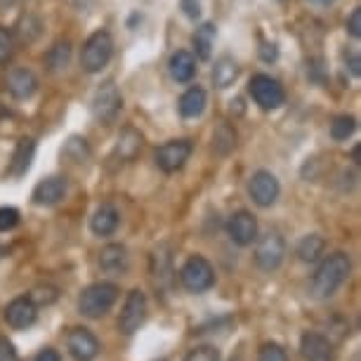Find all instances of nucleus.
Segmentation results:
<instances>
[{
  "instance_id": "nucleus-5",
  "label": "nucleus",
  "mask_w": 361,
  "mask_h": 361,
  "mask_svg": "<svg viewBox=\"0 0 361 361\" xmlns=\"http://www.w3.org/2000/svg\"><path fill=\"white\" fill-rule=\"evenodd\" d=\"M248 92H250V97L255 99V104L264 109V111L279 109L286 102V92L281 83H279L276 78L267 76V73H257V76L250 78Z\"/></svg>"
},
{
  "instance_id": "nucleus-3",
  "label": "nucleus",
  "mask_w": 361,
  "mask_h": 361,
  "mask_svg": "<svg viewBox=\"0 0 361 361\" xmlns=\"http://www.w3.org/2000/svg\"><path fill=\"white\" fill-rule=\"evenodd\" d=\"M114 54V40L106 31H94L80 50V66L87 73H99Z\"/></svg>"
},
{
  "instance_id": "nucleus-31",
  "label": "nucleus",
  "mask_w": 361,
  "mask_h": 361,
  "mask_svg": "<svg viewBox=\"0 0 361 361\" xmlns=\"http://www.w3.org/2000/svg\"><path fill=\"white\" fill-rule=\"evenodd\" d=\"M185 361H220V350L213 345L192 347V350L185 354Z\"/></svg>"
},
{
  "instance_id": "nucleus-7",
  "label": "nucleus",
  "mask_w": 361,
  "mask_h": 361,
  "mask_svg": "<svg viewBox=\"0 0 361 361\" xmlns=\"http://www.w3.org/2000/svg\"><path fill=\"white\" fill-rule=\"evenodd\" d=\"M194 147L189 140H170L166 145H161L156 149L154 159H156V166H159L163 173H177L187 166L189 156H192Z\"/></svg>"
},
{
  "instance_id": "nucleus-27",
  "label": "nucleus",
  "mask_w": 361,
  "mask_h": 361,
  "mask_svg": "<svg viewBox=\"0 0 361 361\" xmlns=\"http://www.w3.org/2000/svg\"><path fill=\"white\" fill-rule=\"evenodd\" d=\"M213 43H215V26L213 24H203L201 29H196L194 47H196V54H199L201 59H210Z\"/></svg>"
},
{
  "instance_id": "nucleus-40",
  "label": "nucleus",
  "mask_w": 361,
  "mask_h": 361,
  "mask_svg": "<svg viewBox=\"0 0 361 361\" xmlns=\"http://www.w3.org/2000/svg\"><path fill=\"white\" fill-rule=\"evenodd\" d=\"M10 5H15V0H0V10L10 8Z\"/></svg>"
},
{
  "instance_id": "nucleus-38",
  "label": "nucleus",
  "mask_w": 361,
  "mask_h": 361,
  "mask_svg": "<svg viewBox=\"0 0 361 361\" xmlns=\"http://www.w3.org/2000/svg\"><path fill=\"white\" fill-rule=\"evenodd\" d=\"M33 361H62V354L57 350H52V347H45V350H40L36 357H33Z\"/></svg>"
},
{
  "instance_id": "nucleus-41",
  "label": "nucleus",
  "mask_w": 361,
  "mask_h": 361,
  "mask_svg": "<svg viewBox=\"0 0 361 361\" xmlns=\"http://www.w3.org/2000/svg\"><path fill=\"white\" fill-rule=\"evenodd\" d=\"M310 3H314V5H329V3H333V0H310Z\"/></svg>"
},
{
  "instance_id": "nucleus-8",
  "label": "nucleus",
  "mask_w": 361,
  "mask_h": 361,
  "mask_svg": "<svg viewBox=\"0 0 361 361\" xmlns=\"http://www.w3.org/2000/svg\"><path fill=\"white\" fill-rule=\"evenodd\" d=\"M121 106H123V94H121L114 80H106L104 85L97 87V92H94V97H92V114L99 123L114 121L116 116H118Z\"/></svg>"
},
{
  "instance_id": "nucleus-24",
  "label": "nucleus",
  "mask_w": 361,
  "mask_h": 361,
  "mask_svg": "<svg viewBox=\"0 0 361 361\" xmlns=\"http://www.w3.org/2000/svg\"><path fill=\"white\" fill-rule=\"evenodd\" d=\"M324 250H326L324 236H319V234H307V236L300 238L295 253H298V257H300L302 262H310V264H312V262H319V260H322Z\"/></svg>"
},
{
  "instance_id": "nucleus-26",
  "label": "nucleus",
  "mask_w": 361,
  "mask_h": 361,
  "mask_svg": "<svg viewBox=\"0 0 361 361\" xmlns=\"http://www.w3.org/2000/svg\"><path fill=\"white\" fill-rule=\"evenodd\" d=\"M170 262H173V257H170L166 246H159V248L154 250L152 267H154V276L159 279V286L170 281V274H173V267H170Z\"/></svg>"
},
{
  "instance_id": "nucleus-28",
  "label": "nucleus",
  "mask_w": 361,
  "mask_h": 361,
  "mask_svg": "<svg viewBox=\"0 0 361 361\" xmlns=\"http://www.w3.org/2000/svg\"><path fill=\"white\" fill-rule=\"evenodd\" d=\"M236 145V133L231 130L229 126H220L215 130V137H213V147L217 149L220 154H229L231 149Z\"/></svg>"
},
{
  "instance_id": "nucleus-6",
  "label": "nucleus",
  "mask_w": 361,
  "mask_h": 361,
  "mask_svg": "<svg viewBox=\"0 0 361 361\" xmlns=\"http://www.w3.org/2000/svg\"><path fill=\"white\" fill-rule=\"evenodd\" d=\"M253 257H255V264L262 271H276L283 264V257H286V241H283V236L276 234V231H269V234H264L260 241H257Z\"/></svg>"
},
{
  "instance_id": "nucleus-33",
  "label": "nucleus",
  "mask_w": 361,
  "mask_h": 361,
  "mask_svg": "<svg viewBox=\"0 0 361 361\" xmlns=\"http://www.w3.org/2000/svg\"><path fill=\"white\" fill-rule=\"evenodd\" d=\"M257 361H290V359H288V352L279 343H264L260 350H257Z\"/></svg>"
},
{
  "instance_id": "nucleus-13",
  "label": "nucleus",
  "mask_w": 361,
  "mask_h": 361,
  "mask_svg": "<svg viewBox=\"0 0 361 361\" xmlns=\"http://www.w3.org/2000/svg\"><path fill=\"white\" fill-rule=\"evenodd\" d=\"M227 234L236 246H250L257 238V220L248 210H236L227 220Z\"/></svg>"
},
{
  "instance_id": "nucleus-39",
  "label": "nucleus",
  "mask_w": 361,
  "mask_h": 361,
  "mask_svg": "<svg viewBox=\"0 0 361 361\" xmlns=\"http://www.w3.org/2000/svg\"><path fill=\"white\" fill-rule=\"evenodd\" d=\"M350 69H352V73L354 76H359V54H350Z\"/></svg>"
},
{
  "instance_id": "nucleus-10",
  "label": "nucleus",
  "mask_w": 361,
  "mask_h": 361,
  "mask_svg": "<svg viewBox=\"0 0 361 361\" xmlns=\"http://www.w3.org/2000/svg\"><path fill=\"white\" fill-rule=\"evenodd\" d=\"M145 319H147V298L140 288H133L126 295L123 310H121V317H118V329L121 333L130 336V333H135L145 324Z\"/></svg>"
},
{
  "instance_id": "nucleus-34",
  "label": "nucleus",
  "mask_w": 361,
  "mask_h": 361,
  "mask_svg": "<svg viewBox=\"0 0 361 361\" xmlns=\"http://www.w3.org/2000/svg\"><path fill=\"white\" fill-rule=\"evenodd\" d=\"M29 298L36 302V307H40V305H52L54 300H57V288H52V286H36Z\"/></svg>"
},
{
  "instance_id": "nucleus-37",
  "label": "nucleus",
  "mask_w": 361,
  "mask_h": 361,
  "mask_svg": "<svg viewBox=\"0 0 361 361\" xmlns=\"http://www.w3.org/2000/svg\"><path fill=\"white\" fill-rule=\"evenodd\" d=\"M0 361H19V354L15 350V345L3 336H0Z\"/></svg>"
},
{
  "instance_id": "nucleus-32",
  "label": "nucleus",
  "mask_w": 361,
  "mask_h": 361,
  "mask_svg": "<svg viewBox=\"0 0 361 361\" xmlns=\"http://www.w3.org/2000/svg\"><path fill=\"white\" fill-rule=\"evenodd\" d=\"M15 54V33L8 26H0V64H8Z\"/></svg>"
},
{
  "instance_id": "nucleus-17",
  "label": "nucleus",
  "mask_w": 361,
  "mask_h": 361,
  "mask_svg": "<svg viewBox=\"0 0 361 361\" xmlns=\"http://www.w3.org/2000/svg\"><path fill=\"white\" fill-rule=\"evenodd\" d=\"M5 85H8V92L12 94L15 99H29L33 92L38 90V78L36 73L26 66H15L8 78H5Z\"/></svg>"
},
{
  "instance_id": "nucleus-30",
  "label": "nucleus",
  "mask_w": 361,
  "mask_h": 361,
  "mask_svg": "<svg viewBox=\"0 0 361 361\" xmlns=\"http://www.w3.org/2000/svg\"><path fill=\"white\" fill-rule=\"evenodd\" d=\"M64 154L69 156V159H71L73 163H83V161L87 159V156H90V147H87V142H85V140L71 137L69 142H66Z\"/></svg>"
},
{
  "instance_id": "nucleus-22",
  "label": "nucleus",
  "mask_w": 361,
  "mask_h": 361,
  "mask_svg": "<svg viewBox=\"0 0 361 361\" xmlns=\"http://www.w3.org/2000/svg\"><path fill=\"white\" fill-rule=\"evenodd\" d=\"M33 154H36V142L31 137H22L17 142L15 154H12V163H10V175L22 177L26 170L31 168Z\"/></svg>"
},
{
  "instance_id": "nucleus-21",
  "label": "nucleus",
  "mask_w": 361,
  "mask_h": 361,
  "mask_svg": "<svg viewBox=\"0 0 361 361\" xmlns=\"http://www.w3.org/2000/svg\"><path fill=\"white\" fill-rule=\"evenodd\" d=\"M206 104H208V94L203 87L194 85L180 97V114L185 118H199V116L206 111Z\"/></svg>"
},
{
  "instance_id": "nucleus-19",
  "label": "nucleus",
  "mask_w": 361,
  "mask_h": 361,
  "mask_svg": "<svg viewBox=\"0 0 361 361\" xmlns=\"http://www.w3.org/2000/svg\"><path fill=\"white\" fill-rule=\"evenodd\" d=\"M118 224H121V215L111 203L99 206L94 210V215L90 217V229L94 236H111V234H116Z\"/></svg>"
},
{
  "instance_id": "nucleus-15",
  "label": "nucleus",
  "mask_w": 361,
  "mask_h": 361,
  "mask_svg": "<svg viewBox=\"0 0 361 361\" xmlns=\"http://www.w3.org/2000/svg\"><path fill=\"white\" fill-rule=\"evenodd\" d=\"M300 354L305 361H333V345L322 333L307 331L300 338Z\"/></svg>"
},
{
  "instance_id": "nucleus-35",
  "label": "nucleus",
  "mask_w": 361,
  "mask_h": 361,
  "mask_svg": "<svg viewBox=\"0 0 361 361\" xmlns=\"http://www.w3.org/2000/svg\"><path fill=\"white\" fill-rule=\"evenodd\" d=\"M19 224V210L17 208H0V231H12Z\"/></svg>"
},
{
  "instance_id": "nucleus-14",
  "label": "nucleus",
  "mask_w": 361,
  "mask_h": 361,
  "mask_svg": "<svg viewBox=\"0 0 361 361\" xmlns=\"http://www.w3.org/2000/svg\"><path fill=\"white\" fill-rule=\"evenodd\" d=\"M69 192V182H66V177H45V180H40L36 187H33V194L31 199L36 206H54V203H59Z\"/></svg>"
},
{
  "instance_id": "nucleus-2",
  "label": "nucleus",
  "mask_w": 361,
  "mask_h": 361,
  "mask_svg": "<svg viewBox=\"0 0 361 361\" xmlns=\"http://www.w3.org/2000/svg\"><path fill=\"white\" fill-rule=\"evenodd\" d=\"M118 286L111 281H99L92 283L80 293L78 298V312L87 319H102L111 312V307L118 300Z\"/></svg>"
},
{
  "instance_id": "nucleus-4",
  "label": "nucleus",
  "mask_w": 361,
  "mask_h": 361,
  "mask_svg": "<svg viewBox=\"0 0 361 361\" xmlns=\"http://www.w3.org/2000/svg\"><path fill=\"white\" fill-rule=\"evenodd\" d=\"M180 283L189 293H206L215 286V269L203 255H192L180 269Z\"/></svg>"
},
{
  "instance_id": "nucleus-20",
  "label": "nucleus",
  "mask_w": 361,
  "mask_h": 361,
  "mask_svg": "<svg viewBox=\"0 0 361 361\" xmlns=\"http://www.w3.org/2000/svg\"><path fill=\"white\" fill-rule=\"evenodd\" d=\"M170 76H173L177 83H189L196 76V57L189 50H177L168 62Z\"/></svg>"
},
{
  "instance_id": "nucleus-25",
  "label": "nucleus",
  "mask_w": 361,
  "mask_h": 361,
  "mask_svg": "<svg viewBox=\"0 0 361 361\" xmlns=\"http://www.w3.org/2000/svg\"><path fill=\"white\" fill-rule=\"evenodd\" d=\"M45 62H47V69H50L52 73L64 71L71 62V43L69 40H57V43L47 50Z\"/></svg>"
},
{
  "instance_id": "nucleus-12",
  "label": "nucleus",
  "mask_w": 361,
  "mask_h": 361,
  "mask_svg": "<svg viewBox=\"0 0 361 361\" xmlns=\"http://www.w3.org/2000/svg\"><path fill=\"white\" fill-rule=\"evenodd\" d=\"M36 319H38V307L29 295H19L5 307V322L15 331L29 329V326L36 324Z\"/></svg>"
},
{
  "instance_id": "nucleus-29",
  "label": "nucleus",
  "mask_w": 361,
  "mask_h": 361,
  "mask_svg": "<svg viewBox=\"0 0 361 361\" xmlns=\"http://www.w3.org/2000/svg\"><path fill=\"white\" fill-rule=\"evenodd\" d=\"M354 128H357V121H354L352 116H338V118L331 123V137L343 142L354 133Z\"/></svg>"
},
{
  "instance_id": "nucleus-16",
  "label": "nucleus",
  "mask_w": 361,
  "mask_h": 361,
  "mask_svg": "<svg viewBox=\"0 0 361 361\" xmlns=\"http://www.w3.org/2000/svg\"><path fill=\"white\" fill-rule=\"evenodd\" d=\"M130 267V257H128V248L121 243H109L99 250V269L109 276H121Z\"/></svg>"
},
{
  "instance_id": "nucleus-36",
  "label": "nucleus",
  "mask_w": 361,
  "mask_h": 361,
  "mask_svg": "<svg viewBox=\"0 0 361 361\" xmlns=\"http://www.w3.org/2000/svg\"><path fill=\"white\" fill-rule=\"evenodd\" d=\"M347 33H350L352 38H359L361 36V10L359 8H354L352 10V15L347 17Z\"/></svg>"
},
{
  "instance_id": "nucleus-23",
  "label": "nucleus",
  "mask_w": 361,
  "mask_h": 361,
  "mask_svg": "<svg viewBox=\"0 0 361 361\" xmlns=\"http://www.w3.org/2000/svg\"><path fill=\"white\" fill-rule=\"evenodd\" d=\"M238 78V64L234 57H229V54H224V57H220L213 66V83L215 87H220V90H224V87L234 85V80Z\"/></svg>"
},
{
  "instance_id": "nucleus-11",
  "label": "nucleus",
  "mask_w": 361,
  "mask_h": 361,
  "mask_svg": "<svg viewBox=\"0 0 361 361\" xmlns=\"http://www.w3.org/2000/svg\"><path fill=\"white\" fill-rule=\"evenodd\" d=\"M66 350H69L73 361H94L99 354V340L90 329L76 326L66 336Z\"/></svg>"
},
{
  "instance_id": "nucleus-1",
  "label": "nucleus",
  "mask_w": 361,
  "mask_h": 361,
  "mask_svg": "<svg viewBox=\"0 0 361 361\" xmlns=\"http://www.w3.org/2000/svg\"><path fill=\"white\" fill-rule=\"evenodd\" d=\"M352 271V260L350 255L343 253V250H336L331 253L326 260L319 264L314 276H312V283H310V290L312 295L317 300H329L338 293V288L347 281Z\"/></svg>"
},
{
  "instance_id": "nucleus-9",
  "label": "nucleus",
  "mask_w": 361,
  "mask_h": 361,
  "mask_svg": "<svg viewBox=\"0 0 361 361\" xmlns=\"http://www.w3.org/2000/svg\"><path fill=\"white\" fill-rule=\"evenodd\" d=\"M248 194L255 206H260V208L274 206L279 194H281L276 175L269 173V170H257V173H253V177L248 180Z\"/></svg>"
},
{
  "instance_id": "nucleus-18",
  "label": "nucleus",
  "mask_w": 361,
  "mask_h": 361,
  "mask_svg": "<svg viewBox=\"0 0 361 361\" xmlns=\"http://www.w3.org/2000/svg\"><path fill=\"white\" fill-rule=\"evenodd\" d=\"M142 145H145V137H142L140 130L135 128H123L116 140V149H114V159L118 163H130L135 161V156L142 152Z\"/></svg>"
}]
</instances>
